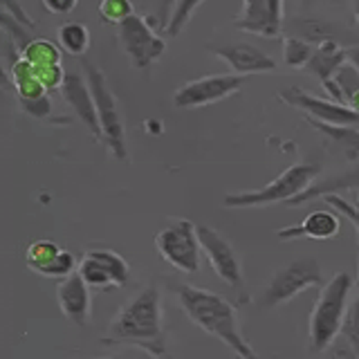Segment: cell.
Returning <instances> with one entry per match:
<instances>
[{
  "instance_id": "8d00e7d4",
  "label": "cell",
  "mask_w": 359,
  "mask_h": 359,
  "mask_svg": "<svg viewBox=\"0 0 359 359\" xmlns=\"http://www.w3.org/2000/svg\"><path fill=\"white\" fill-rule=\"evenodd\" d=\"M175 5H177V0H162V14H160V18H157V22H160V27L166 29V25H168V20H171V14H173Z\"/></svg>"
},
{
  "instance_id": "8992f818",
  "label": "cell",
  "mask_w": 359,
  "mask_h": 359,
  "mask_svg": "<svg viewBox=\"0 0 359 359\" xmlns=\"http://www.w3.org/2000/svg\"><path fill=\"white\" fill-rule=\"evenodd\" d=\"M323 269L314 258H299V261L290 263L287 267L278 269L272 276V280L267 283V287L261 292L258 303L261 308H276L283 303L297 299L303 292H308L312 287H323Z\"/></svg>"
},
{
  "instance_id": "4dcf8cb0",
  "label": "cell",
  "mask_w": 359,
  "mask_h": 359,
  "mask_svg": "<svg viewBox=\"0 0 359 359\" xmlns=\"http://www.w3.org/2000/svg\"><path fill=\"white\" fill-rule=\"evenodd\" d=\"M334 79H337V83L341 86L346 101H351V97L359 90V70L353 63H346L341 65V70L334 74Z\"/></svg>"
},
{
  "instance_id": "d590c367",
  "label": "cell",
  "mask_w": 359,
  "mask_h": 359,
  "mask_svg": "<svg viewBox=\"0 0 359 359\" xmlns=\"http://www.w3.org/2000/svg\"><path fill=\"white\" fill-rule=\"evenodd\" d=\"M321 86H323V93H325L323 97H328V99L337 101V104H346V106H348V101H346V95H344L341 86L337 83V79H330V81H323Z\"/></svg>"
},
{
  "instance_id": "d6a6232c",
  "label": "cell",
  "mask_w": 359,
  "mask_h": 359,
  "mask_svg": "<svg viewBox=\"0 0 359 359\" xmlns=\"http://www.w3.org/2000/svg\"><path fill=\"white\" fill-rule=\"evenodd\" d=\"M323 202H328V207H332V209L339 211V216H344L346 220H351V222H353V227H355V231H357V236H359V207H357V205H353V202L344 200L341 196H325Z\"/></svg>"
},
{
  "instance_id": "ab89813d",
  "label": "cell",
  "mask_w": 359,
  "mask_h": 359,
  "mask_svg": "<svg viewBox=\"0 0 359 359\" xmlns=\"http://www.w3.org/2000/svg\"><path fill=\"white\" fill-rule=\"evenodd\" d=\"M355 18H357V22H359V0L355 3Z\"/></svg>"
},
{
  "instance_id": "ba28073f",
  "label": "cell",
  "mask_w": 359,
  "mask_h": 359,
  "mask_svg": "<svg viewBox=\"0 0 359 359\" xmlns=\"http://www.w3.org/2000/svg\"><path fill=\"white\" fill-rule=\"evenodd\" d=\"M155 27L160 25L151 22V18L137 14H133L117 25V39L121 50L137 70H149L166 52V41L155 32Z\"/></svg>"
},
{
  "instance_id": "ac0fdd59",
  "label": "cell",
  "mask_w": 359,
  "mask_h": 359,
  "mask_svg": "<svg viewBox=\"0 0 359 359\" xmlns=\"http://www.w3.org/2000/svg\"><path fill=\"white\" fill-rule=\"evenodd\" d=\"M341 231V218L339 213L332 209H317L310 211L299 224L278 229L276 236L278 241H301V238H312V241H330Z\"/></svg>"
},
{
  "instance_id": "836d02e7",
  "label": "cell",
  "mask_w": 359,
  "mask_h": 359,
  "mask_svg": "<svg viewBox=\"0 0 359 359\" xmlns=\"http://www.w3.org/2000/svg\"><path fill=\"white\" fill-rule=\"evenodd\" d=\"M0 5H3V11H7L9 16H14L20 22V25H25L27 29L36 27V22L32 20V16L27 14L25 9H22V5L18 3V0H0Z\"/></svg>"
},
{
  "instance_id": "cb8c5ba5",
  "label": "cell",
  "mask_w": 359,
  "mask_h": 359,
  "mask_svg": "<svg viewBox=\"0 0 359 359\" xmlns=\"http://www.w3.org/2000/svg\"><path fill=\"white\" fill-rule=\"evenodd\" d=\"M22 59L29 61L34 67L39 65H52V63H63V54L59 43L50 39H32L25 48L20 50Z\"/></svg>"
},
{
  "instance_id": "30bf717a",
  "label": "cell",
  "mask_w": 359,
  "mask_h": 359,
  "mask_svg": "<svg viewBox=\"0 0 359 359\" xmlns=\"http://www.w3.org/2000/svg\"><path fill=\"white\" fill-rule=\"evenodd\" d=\"M76 272L83 276L90 287L97 290L123 287L130 280V265L126 258L112 250H101V247L88 250L81 256Z\"/></svg>"
},
{
  "instance_id": "e575fe53",
  "label": "cell",
  "mask_w": 359,
  "mask_h": 359,
  "mask_svg": "<svg viewBox=\"0 0 359 359\" xmlns=\"http://www.w3.org/2000/svg\"><path fill=\"white\" fill-rule=\"evenodd\" d=\"M41 3L50 14H56V16L70 14V11L76 7V0H41Z\"/></svg>"
},
{
  "instance_id": "f546056e",
  "label": "cell",
  "mask_w": 359,
  "mask_h": 359,
  "mask_svg": "<svg viewBox=\"0 0 359 359\" xmlns=\"http://www.w3.org/2000/svg\"><path fill=\"white\" fill-rule=\"evenodd\" d=\"M0 29H3V34H7V36L14 39L20 45V50L32 41V34H29L32 29H27L25 25H20V22L14 16H9L7 11L0 14Z\"/></svg>"
},
{
  "instance_id": "f35d334b",
  "label": "cell",
  "mask_w": 359,
  "mask_h": 359,
  "mask_svg": "<svg viewBox=\"0 0 359 359\" xmlns=\"http://www.w3.org/2000/svg\"><path fill=\"white\" fill-rule=\"evenodd\" d=\"M348 106H351L353 110H357V112H359V90H357V93L351 97V101H348Z\"/></svg>"
},
{
  "instance_id": "d4e9b609",
  "label": "cell",
  "mask_w": 359,
  "mask_h": 359,
  "mask_svg": "<svg viewBox=\"0 0 359 359\" xmlns=\"http://www.w3.org/2000/svg\"><path fill=\"white\" fill-rule=\"evenodd\" d=\"M314 50H317V43H310L306 39H299V36L283 39V61L292 70H306Z\"/></svg>"
},
{
  "instance_id": "4316f807",
  "label": "cell",
  "mask_w": 359,
  "mask_h": 359,
  "mask_svg": "<svg viewBox=\"0 0 359 359\" xmlns=\"http://www.w3.org/2000/svg\"><path fill=\"white\" fill-rule=\"evenodd\" d=\"M135 14L130 0H99V16L106 25H119Z\"/></svg>"
},
{
  "instance_id": "83f0119b",
  "label": "cell",
  "mask_w": 359,
  "mask_h": 359,
  "mask_svg": "<svg viewBox=\"0 0 359 359\" xmlns=\"http://www.w3.org/2000/svg\"><path fill=\"white\" fill-rule=\"evenodd\" d=\"M202 3H205V0H177V5L171 14V20H168V25H166L168 36H177V34L187 27V22L191 20V16L196 14V9Z\"/></svg>"
},
{
  "instance_id": "484cf974",
  "label": "cell",
  "mask_w": 359,
  "mask_h": 359,
  "mask_svg": "<svg viewBox=\"0 0 359 359\" xmlns=\"http://www.w3.org/2000/svg\"><path fill=\"white\" fill-rule=\"evenodd\" d=\"M341 339L351 348L355 359H359V250H357V297L348 306V314L341 328Z\"/></svg>"
},
{
  "instance_id": "1f68e13d",
  "label": "cell",
  "mask_w": 359,
  "mask_h": 359,
  "mask_svg": "<svg viewBox=\"0 0 359 359\" xmlns=\"http://www.w3.org/2000/svg\"><path fill=\"white\" fill-rule=\"evenodd\" d=\"M18 106L22 108V112H27L34 119H50L52 115V101L45 95L41 99H16Z\"/></svg>"
},
{
  "instance_id": "7a4b0ae2",
  "label": "cell",
  "mask_w": 359,
  "mask_h": 359,
  "mask_svg": "<svg viewBox=\"0 0 359 359\" xmlns=\"http://www.w3.org/2000/svg\"><path fill=\"white\" fill-rule=\"evenodd\" d=\"M175 294L180 308L184 310L191 323L198 325L200 330L216 337L238 359H261L254 351V346L245 339V334L241 330L238 312H236V308L227 299L211 290L194 287L187 283L175 285Z\"/></svg>"
},
{
  "instance_id": "b9f144b4",
  "label": "cell",
  "mask_w": 359,
  "mask_h": 359,
  "mask_svg": "<svg viewBox=\"0 0 359 359\" xmlns=\"http://www.w3.org/2000/svg\"><path fill=\"white\" fill-rule=\"evenodd\" d=\"M357 207H359V198H357Z\"/></svg>"
},
{
  "instance_id": "3957f363",
  "label": "cell",
  "mask_w": 359,
  "mask_h": 359,
  "mask_svg": "<svg viewBox=\"0 0 359 359\" xmlns=\"http://www.w3.org/2000/svg\"><path fill=\"white\" fill-rule=\"evenodd\" d=\"M353 287L355 280L346 272H337L330 280H325L308 323V341L312 353H323L341 334Z\"/></svg>"
},
{
  "instance_id": "277c9868",
  "label": "cell",
  "mask_w": 359,
  "mask_h": 359,
  "mask_svg": "<svg viewBox=\"0 0 359 359\" xmlns=\"http://www.w3.org/2000/svg\"><path fill=\"white\" fill-rule=\"evenodd\" d=\"M319 175H321L319 164H308V162L292 164L278 177H274L272 182L261 189L227 194L222 200V205L227 209H250V207L276 205V202H290L297 196H301L303 191H308L314 182H317Z\"/></svg>"
},
{
  "instance_id": "2e32d148",
  "label": "cell",
  "mask_w": 359,
  "mask_h": 359,
  "mask_svg": "<svg viewBox=\"0 0 359 359\" xmlns=\"http://www.w3.org/2000/svg\"><path fill=\"white\" fill-rule=\"evenodd\" d=\"M63 95V101L72 108V112L76 115V119L83 123V126L90 130V135L97 142H104V133H101V123H99V112H97V104L93 97V90L88 86L86 74L79 72H67L63 88L59 90Z\"/></svg>"
},
{
  "instance_id": "4fadbf2b",
  "label": "cell",
  "mask_w": 359,
  "mask_h": 359,
  "mask_svg": "<svg viewBox=\"0 0 359 359\" xmlns=\"http://www.w3.org/2000/svg\"><path fill=\"white\" fill-rule=\"evenodd\" d=\"M233 27L263 39H276L283 29V0H243Z\"/></svg>"
},
{
  "instance_id": "6da1fadb",
  "label": "cell",
  "mask_w": 359,
  "mask_h": 359,
  "mask_svg": "<svg viewBox=\"0 0 359 359\" xmlns=\"http://www.w3.org/2000/svg\"><path fill=\"white\" fill-rule=\"evenodd\" d=\"M101 341L110 346H135L153 359H162L166 355V330L162 294L157 285L140 290L126 306H121Z\"/></svg>"
},
{
  "instance_id": "f1b7e54d",
  "label": "cell",
  "mask_w": 359,
  "mask_h": 359,
  "mask_svg": "<svg viewBox=\"0 0 359 359\" xmlns=\"http://www.w3.org/2000/svg\"><path fill=\"white\" fill-rule=\"evenodd\" d=\"M36 76L39 81L43 83V88L48 90H61L63 81L67 76V70L63 67V63H52V65H39L36 67Z\"/></svg>"
},
{
  "instance_id": "44dd1931",
  "label": "cell",
  "mask_w": 359,
  "mask_h": 359,
  "mask_svg": "<svg viewBox=\"0 0 359 359\" xmlns=\"http://www.w3.org/2000/svg\"><path fill=\"white\" fill-rule=\"evenodd\" d=\"M7 79L16 88V99H41L48 95V90L43 88V83L36 76V67L25 59H20L11 67L7 72Z\"/></svg>"
},
{
  "instance_id": "9c48e42d",
  "label": "cell",
  "mask_w": 359,
  "mask_h": 359,
  "mask_svg": "<svg viewBox=\"0 0 359 359\" xmlns=\"http://www.w3.org/2000/svg\"><path fill=\"white\" fill-rule=\"evenodd\" d=\"M243 88L241 74H207L180 86L173 95L175 108H205L236 95Z\"/></svg>"
},
{
  "instance_id": "d6986e66",
  "label": "cell",
  "mask_w": 359,
  "mask_h": 359,
  "mask_svg": "<svg viewBox=\"0 0 359 359\" xmlns=\"http://www.w3.org/2000/svg\"><path fill=\"white\" fill-rule=\"evenodd\" d=\"M344 191H359V162L348 168V171L317 180V182H314L308 191H303L301 196L290 200L287 205L299 207V205H306V202L319 200L325 196H339V194H344Z\"/></svg>"
},
{
  "instance_id": "74e56055",
  "label": "cell",
  "mask_w": 359,
  "mask_h": 359,
  "mask_svg": "<svg viewBox=\"0 0 359 359\" xmlns=\"http://www.w3.org/2000/svg\"><path fill=\"white\" fill-rule=\"evenodd\" d=\"M346 54H348V63H353L359 70V45H351V48H346Z\"/></svg>"
},
{
  "instance_id": "8fae6325",
  "label": "cell",
  "mask_w": 359,
  "mask_h": 359,
  "mask_svg": "<svg viewBox=\"0 0 359 359\" xmlns=\"http://www.w3.org/2000/svg\"><path fill=\"white\" fill-rule=\"evenodd\" d=\"M278 99L287 106H294L306 112V117L317 119L332 126H359V112L346 104H337L328 97H317L299 86L285 88L278 93Z\"/></svg>"
},
{
  "instance_id": "5bb4252c",
  "label": "cell",
  "mask_w": 359,
  "mask_h": 359,
  "mask_svg": "<svg viewBox=\"0 0 359 359\" xmlns=\"http://www.w3.org/2000/svg\"><path fill=\"white\" fill-rule=\"evenodd\" d=\"M25 263L32 272L52 280H63L65 276L74 274L79 267L72 252L61 250L54 241H45V238L29 243L25 252Z\"/></svg>"
},
{
  "instance_id": "7c38bea8",
  "label": "cell",
  "mask_w": 359,
  "mask_h": 359,
  "mask_svg": "<svg viewBox=\"0 0 359 359\" xmlns=\"http://www.w3.org/2000/svg\"><path fill=\"white\" fill-rule=\"evenodd\" d=\"M198 236H200L202 254L207 256L213 272L218 274L222 283L238 290L243 285V265L231 243L220 231L207 227V224H198Z\"/></svg>"
},
{
  "instance_id": "52a82bcc",
  "label": "cell",
  "mask_w": 359,
  "mask_h": 359,
  "mask_svg": "<svg viewBox=\"0 0 359 359\" xmlns=\"http://www.w3.org/2000/svg\"><path fill=\"white\" fill-rule=\"evenodd\" d=\"M155 250L164 261L182 274H196L200 269V236L198 227L187 218L173 220L155 233Z\"/></svg>"
},
{
  "instance_id": "9a60e30c",
  "label": "cell",
  "mask_w": 359,
  "mask_h": 359,
  "mask_svg": "<svg viewBox=\"0 0 359 359\" xmlns=\"http://www.w3.org/2000/svg\"><path fill=\"white\" fill-rule=\"evenodd\" d=\"M216 59L229 65L231 74H265L276 70V61L261 48L250 43H229V45H209L207 48Z\"/></svg>"
},
{
  "instance_id": "60d3db41",
  "label": "cell",
  "mask_w": 359,
  "mask_h": 359,
  "mask_svg": "<svg viewBox=\"0 0 359 359\" xmlns=\"http://www.w3.org/2000/svg\"><path fill=\"white\" fill-rule=\"evenodd\" d=\"M101 359H126V357H101Z\"/></svg>"
},
{
  "instance_id": "5b68a950",
  "label": "cell",
  "mask_w": 359,
  "mask_h": 359,
  "mask_svg": "<svg viewBox=\"0 0 359 359\" xmlns=\"http://www.w3.org/2000/svg\"><path fill=\"white\" fill-rule=\"evenodd\" d=\"M81 59V70L88 79V86L93 90L97 112H99V123H101V133H104V144L108 146V151L112 157L119 162H128V149H126V130H123V121H121V112L119 104L112 90L106 81V74L101 72V67L93 63L86 56H79Z\"/></svg>"
},
{
  "instance_id": "e0dca14e",
  "label": "cell",
  "mask_w": 359,
  "mask_h": 359,
  "mask_svg": "<svg viewBox=\"0 0 359 359\" xmlns=\"http://www.w3.org/2000/svg\"><path fill=\"white\" fill-rule=\"evenodd\" d=\"M56 303H59L63 317L74 325L83 328L93 319V292L79 272L56 283Z\"/></svg>"
},
{
  "instance_id": "ffe728a7",
  "label": "cell",
  "mask_w": 359,
  "mask_h": 359,
  "mask_svg": "<svg viewBox=\"0 0 359 359\" xmlns=\"http://www.w3.org/2000/svg\"><path fill=\"white\" fill-rule=\"evenodd\" d=\"M348 63V54H346V48H341L339 43L334 39H328V41H321L317 43V50H314L312 59L308 63L306 70L317 76L319 81H330L334 79V74L341 70V65Z\"/></svg>"
},
{
  "instance_id": "7402d4cb",
  "label": "cell",
  "mask_w": 359,
  "mask_h": 359,
  "mask_svg": "<svg viewBox=\"0 0 359 359\" xmlns=\"http://www.w3.org/2000/svg\"><path fill=\"white\" fill-rule=\"evenodd\" d=\"M306 121L339 146L348 160H359V126H332V123H323L310 117H306Z\"/></svg>"
},
{
  "instance_id": "603a6c76",
  "label": "cell",
  "mask_w": 359,
  "mask_h": 359,
  "mask_svg": "<svg viewBox=\"0 0 359 359\" xmlns=\"http://www.w3.org/2000/svg\"><path fill=\"white\" fill-rule=\"evenodd\" d=\"M56 43L59 48L72 56H86L90 48V32L83 22H63L56 32Z\"/></svg>"
}]
</instances>
